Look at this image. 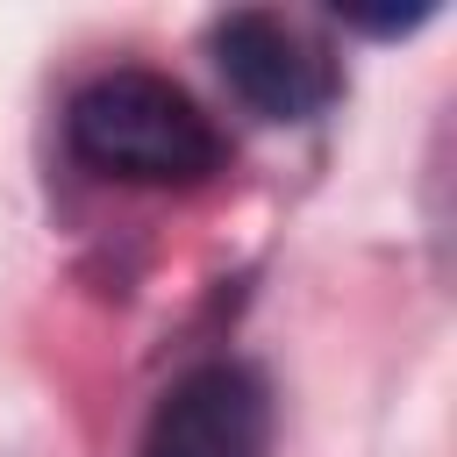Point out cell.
<instances>
[{"label": "cell", "mask_w": 457, "mask_h": 457, "mask_svg": "<svg viewBox=\"0 0 457 457\" xmlns=\"http://www.w3.org/2000/svg\"><path fill=\"white\" fill-rule=\"evenodd\" d=\"M71 150L136 186H200L221 171V136L164 71H107L71 100Z\"/></svg>", "instance_id": "6da1fadb"}, {"label": "cell", "mask_w": 457, "mask_h": 457, "mask_svg": "<svg viewBox=\"0 0 457 457\" xmlns=\"http://www.w3.org/2000/svg\"><path fill=\"white\" fill-rule=\"evenodd\" d=\"M214 64L236 86V100L257 107L264 121H314L343 86L336 57L314 36H300L293 21L257 14V7L214 21Z\"/></svg>", "instance_id": "7a4b0ae2"}, {"label": "cell", "mask_w": 457, "mask_h": 457, "mask_svg": "<svg viewBox=\"0 0 457 457\" xmlns=\"http://www.w3.org/2000/svg\"><path fill=\"white\" fill-rule=\"evenodd\" d=\"M271 400L243 364H200L186 371L143 436V457H264Z\"/></svg>", "instance_id": "3957f363"}]
</instances>
